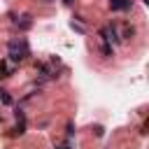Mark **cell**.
<instances>
[{
    "mask_svg": "<svg viewBox=\"0 0 149 149\" xmlns=\"http://www.w3.org/2000/svg\"><path fill=\"white\" fill-rule=\"evenodd\" d=\"M7 49H9V54H7V61H9V63H21L26 56H30V47H28V42H26L23 37L9 40Z\"/></svg>",
    "mask_w": 149,
    "mask_h": 149,
    "instance_id": "1",
    "label": "cell"
},
{
    "mask_svg": "<svg viewBox=\"0 0 149 149\" xmlns=\"http://www.w3.org/2000/svg\"><path fill=\"white\" fill-rule=\"evenodd\" d=\"M109 7L114 12H128L133 7V0H109Z\"/></svg>",
    "mask_w": 149,
    "mask_h": 149,
    "instance_id": "2",
    "label": "cell"
},
{
    "mask_svg": "<svg viewBox=\"0 0 149 149\" xmlns=\"http://www.w3.org/2000/svg\"><path fill=\"white\" fill-rule=\"evenodd\" d=\"M30 26H33V16H30V14H23L21 21L16 19V28H19V30H28Z\"/></svg>",
    "mask_w": 149,
    "mask_h": 149,
    "instance_id": "3",
    "label": "cell"
},
{
    "mask_svg": "<svg viewBox=\"0 0 149 149\" xmlns=\"http://www.w3.org/2000/svg\"><path fill=\"white\" fill-rule=\"evenodd\" d=\"M100 51H102V56H105V58H112V56H114V49H112V44H109V42H102Z\"/></svg>",
    "mask_w": 149,
    "mask_h": 149,
    "instance_id": "4",
    "label": "cell"
},
{
    "mask_svg": "<svg viewBox=\"0 0 149 149\" xmlns=\"http://www.w3.org/2000/svg\"><path fill=\"white\" fill-rule=\"evenodd\" d=\"M23 133H26V121H19V123L12 128V135L16 137V135H23Z\"/></svg>",
    "mask_w": 149,
    "mask_h": 149,
    "instance_id": "5",
    "label": "cell"
},
{
    "mask_svg": "<svg viewBox=\"0 0 149 149\" xmlns=\"http://www.w3.org/2000/svg\"><path fill=\"white\" fill-rule=\"evenodd\" d=\"M12 72H14V68H9L7 61H2V63H0V77H9Z\"/></svg>",
    "mask_w": 149,
    "mask_h": 149,
    "instance_id": "6",
    "label": "cell"
},
{
    "mask_svg": "<svg viewBox=\"0 0 149 149\" xmlns=\"http://www.w3.org/2000/svg\"><path fill=\"white\" fill-rule=\"evenodd\" d=\"M0 100H2V105H12L14 100H12V95L5 91V88H0Z\"/></svg>",
    "mask_w": 149,
    "mask_h": 149,
    "instance_id": "7",
    "label": "cell"
},
{
    "mask_svg": "<svg viewBox=\"0 0 149 149\" xmlns=\"http://www.w3.org/2000/svg\"><path fill=\"white\" fill-rule=\"evenodd\" d=\"M133 35H135V28H133V26H126L123 33H121V37H133Z\"/></svg>",
    "mask_w": 149,
    "mask_h": 149,
    "instance_id": "8",
    "label": "cell"
},
{
    "mask_svg": "<svg viewBox=\"0 0 149 149\" xmlns=\"http://www.w3.org/2000/svg\"><path fill=\"white\" fill-rule=\"evenodd\" d=\"M65 135H68V137H72V135H74V123H72V121L68 123V130H65Z\"/></svg>",
    "mask_w": 149,
    "mask_h": 149,
    "instance_id": "9",
    "label": "cell"
},
{
    "mask_svg": "<svg viewBox=\"0 0 149 149\" xmlns=\"http://www.w3.org/2000/svg\"><path fill=\"white\" fill-rule=\"evenodd\" d=\"M14 116H16L19 121H26V114H23V109H16V112H14Z\"/></svg>",
    "mask_w": 149,
    "mask_h": 149,
    "instance_id": "10",
    "label": "cell"
},
{
    "mask_svg": "<svg viewBox=\"0 0 149 149\" xmlns=\"http://www.w3.org/2000/svg\"><path fill=\"white\" fill-rule=\"evenodd\" d=\"M93 130H95V135H98V137H102V135H105V130H102V126H95Z\"/></svg>",
    "mask_w": 149,
    "mask_h": 149,
    "instance_id": "11",
    "label": "cell"
},
{
    "mask_svg": "<svg viewBox=\"0 0 149 149\" xmlns=\"http://www.w3.org/2000/svg\"><path fill=\"white\" fill-rule=\"evenodd\" d=\"M72 19H74V21H79V23H84V21H86V19H84V16H81V14H74V16H72Z\"/></svg>",
    "mask_w": 149,
    "mask_h": 149,
    "instance_id": "12",
    "label": "cell"
},
{
    "mask_svg": "<svg viewBox=\"0 0 149 149\" xmlns=\"http://www.w3.org/2000/svg\"><path fill=\"white\" fill-rule=\"evenodd\" d=\"M54 149H70V144H58V147H54Z\"/></svg>",
    "mask_w": 149,
    "mask_h": 149,
    "instance_id": "13",
    "label": "cell"
},
{
    "mask_svg": "<svg viewBox=\"0 0 149 149\" xmlns=\"http://www.w3.org/2000/svg\"><path fill=\"white\" fill-rule=\"evenodd\" d=\"M63 2H65V5H72V0H63Z\"/></svg>",
    "mask_w": 149,
    "mask_h": 149,
    "instance_id": "14",
    "label": "cell"
},
{
    "mask_svg": "<svg viewBox=\"0 0 149 149\" xmlns=\"http://www.w3.org/2000/svg\"><path fill=\"white\" fill-rule=\"evenodd\" d=\"M47 2H54V0H47Z\"/></svg>",
    "mask_w": 149,
    "mask_h": 149,
    "instance_id": "15",
    "label": "cell"
}]
</instances>
